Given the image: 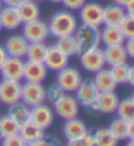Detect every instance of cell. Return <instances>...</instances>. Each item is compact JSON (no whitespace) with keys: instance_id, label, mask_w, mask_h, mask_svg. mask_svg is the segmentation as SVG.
Returning a JSON list of instances; mask_svg holds the SVG:
<instances>
[{"instance_id":"obj_37","label":"cell","mask_w":134,"mask_h":146,"mask_svg":"<svg viewBox=\"0 0 134 146\" xmlns=\"http://www.w3.org/2000/svg\"><path fill=\"white\" fill-rule=\"evenodd\" d=\"M61 3L68 11H79L86 0H61Z\"/></svg>"},{"instance_id":"obj_52","label":"cell","mask_w":134,"mask_h":146,"mask_svg":"<svg viewBox=\"0 0 134 146\" xmlns=\"http://www.w3.org/2000/svg\"><path fill=\"white\" fill-rule=\"evenodd\" d=\"M34 1H37L38 3V1H46V0H34Z\"/></svg>"},{"instance_id":"obj_19","label":"cell","mask_w":134,"mask_h":146,"mask_svg":"<svg viewBox=\"0 0 134 146\" xmlns=\"http://www.w3.org/2000/svg\"><path fill=\"white\" fill-rule=\"evenodd\" d=\"M95 76L92 78L95 86L98 88L99 93H104V91H115L117 88V82L115 81L112 73L110 69H100L99 72L94 73Z\"/></svg>"},{"instance_id":"obj_54","label":"cell","mask_w":134,"mask_h":146,"mask_svg":"<svg viewBox=\"0 0 134 146\" xmlns=\"http://www.w3.org/2000/svg\"><path fill=\"white\" fill-rule=\"evenodd\" d=\"M0 138H1V136H0Z\"/></svg>"},{"instance_id":"obj_18","label":"cell","mask_w":134,"mask_h":146,"mask_svg":"<svg viewBox=\"0 0 134 146\" xmlns=\"http://www.w3.org/2000/svg\"><path fill=\"white\" fill-rule=\"evenodd\" d=\"M0 24H1V27L5 30H17L22 25L17 9L15 7H3L0 11Z\"/></svg>"},{"instance_id":"obj_14","label":"cell","mask_w":134,"mask_h":146,"mask_svg":"<svg viewBox=\"0 0 134 146\" xmlns=\"http://www.w3.org/2000/svg\"><path fill=\"white\" fill-rule=\"evenodd\" d=\"M29 42L26 40L24 35H12L7 39L4 48L7 51L8 56H13V58H21L24 59L26 56V51H28Z\"/></svg>"},{"instance_id":"obj_42","label":"cell","mask_w":134,"mask_h":146,"mask_svg":"<svg viewBox=\"0 0 134 146\" xmlns=\"http://www.w3.org/2000/svg\"><path fill=\"white\" fill-rule=\"evenodd\" d=\"M7 56H8V55H7V51H5V48H4V44L0 43V68H1L3 63L5 61Z\"/></svg>"},{"instance_id":"obj_9","label":"cell","mask_w":134,"mask_h":146,"mask_svg":"<svg viewBox=\"0 0 134 146\" xmlns=\"http://www.w3.org/2000/svg\"><path fill=\"white\" fill-rule=\"evenodd\" d=\"M21 81L1 80V82H0V102L7 104V106L17 103L21 100Z\"/></svg>"},{"instance_id":"obj_7","label":"cell","mask_w":134,"mask_h":146,"mask_svg":"<svg viewBox=\"0 0 134 146\" xmlns=\"http://www.w3.org/2000/svg\"><path fill=\"white\" fill-rule=\"evenodd\" d=\"M25 60L21 58L7 56L5 61L0 68V74L3 80H12V81H21L24 80Z\"/></svg>"},{"instance_id":"obj_49","label":"cell","mask_w":134,"mask_h":146,"mask_svg":"<svg viewBox=\"0 0 134 146\" xmlns=\"http://www.w3.org/2000/svg\"><path fill=\"white\" fill-rule=\"evenodd\" d=\"M51 3H61V0H48Z\"/></svg>"},{"instance_id":"obj_47","label":"cell","mask_w":134,"mask_h":146,"mask_svg":"<svg viewBox=\"0 0 134 146\" xmlns=\"http://www.w3.org/2000/svg\"><path fill=\"white\" fill-rule=\"evenodd\" d=\"M126 146H134V140H129V142L126 143Z\"/></svg>"},{"instance_id":"obj_38","label":"cell","mask_w":134,"mask_h":146,"mask_svg":"<svg viewBox=\"0 0 134 146\" xmlns=\"http://www.w3.org/2000/svg\"><path fill=\"white\" fill-rule=\"evenodd\" d=\"M38 145L39 146H63L61 141H59L55 137H46L43 136L39 141H38Z\"/></svg>"},{"instance_id":"obj_35","label":"cell","mask_w":134,"mask_h":146,"mask_svg":"<svg viewBox=\"0 0 134 146\" xmlns=\"http://www.w3.org/2000/svg\"><path fill=\"white\" fill-rule=\"evenodd\" d=\"M64 94V90L57 84H55V85H51L48 89H46V100H48V103L51 104H55Z\"/></svg>"},{"instance_id":"obj_11","label":"cell","mask_w":134,"mask_h":146,"mask_svg":"<svg viewBox=\"0 0 134 146\" xmlns=\"http://www.w3.org/2000/svg\"><path fill=\"white\" fill-rule=\"evenodd\" d=\"M53 111L52 108L46 103L37 104L34 107H30V120L37 124L43 131L50 128L53 123Z\"/></svg>"},{"instance_id":"obj_6","label":"cell","mask_w":134,"mask_h":146,"mask_svg":"<svg viewBox=\"0 0 134 146\" xmlns=\"http://www.w3.org/2000/svg\"><path fill=\"white\" fill-rule=\"evenodd\" d=\"M79 63L85 70L90 73H96L106 67L104 54L100 47L88 50L82 54H79Z\"/></svg>"},{"instance_id":"obj_10","label":"cell","mask_w":134,"mask_h":146,"mask_svg":"<svg viewBox=\"0 0 134 146\" xmlns=\"http://www.w3.org/2000/svg\"><path fill=\"white\" fill-rule=\"evenodd\" d=\"M55 107V112L57 113L60 117L69 120L78 116L79 112V103L76 97L70 95L69 93H65L60 99L53 104Z\"/></svg>"},{"instance_id":"obj_8","label":"cell","mask_w":134,"mask_h":146,"mask_svg":"<svg viewBox=\"0 0 134 146\" xmlns=\"http://www.w3.org/2000/svg\"><path fill=\"white\" fill-rule=\"evenodd\" d=\"M79 20L85 25L100 27L103 24V5L95 1H86L79 9Z\"/></svg>"},{"instance_id":"obj_30","label":"cell","mask_w":134,"mask_h":146,"mask_svg":"<svg viewBox=\"0 0 134 146\" xmlns=\"http://www.w3.org/2000/svg\"><path fill=\"white\" fill-rule=\"evenodd\" d=\"M18 132L20 125L8 113L4 116H0V136H1V138L13 136V134H18Z\"/></svg>"},{"instance_id":"obj_17","label":"cell","mask_w":134,"mask_h":146,"mask_svg":"<svg viewBox=\"0 0 134 146\" xmlns=\"http://www.w3.org/2000/svg\"><path fill=\"white\" fill-rule=\"evenodd\" d=\"M104 54V60H106V65H117V64L128 63V54L125 50L124 44H117V46H107L103 50Z\"/></svg>"},{"instance_id":"obj_23","label":"cell","mask_w":134,"mask_h":146,"mask_svg":"<svg viewBox=\"0 0 134 146\" xmlns=\"http://www.w3.org/2000/svg\"><path fill=\"white\" fill-rule=\"evenodd\" d=\"M18 134L22 137V140L26 143H31V142H38L44 136V131L38 127L37 124H34L31 120H29V121L24 123L22 125H20Z\"/></svg>"},{"instance_id":"obj_32","label":"cell","mask_w":134,"mask_h":146,"mask_svg":"<svg viewBox=\"0 0 134 146\" xmlns=\"http://www.w3.org/2000/svg\"><path fill=\"white\" fill-rule=\"evenodd\" d=\"M129 67L128 63H122V64H117V65H113V67H110V70L112 73L115 81L117 82V85L121 84H128V77H129Z\"/></svg>"},{"instance_id":"obj_12","label":"cell","mask_w":134,"mask_h":146,"mask_svg":"<svg viewBox=\"0 0 134 146\" xmlns=\"http://www.w3.org/2000/svg\"><path fill=\"white\" fill-rule=\"evenodd\" d=\"M68 60H69V58L67 55L63 54L55 44H52L47 47V52L43 63L47 67V69L53 70V72H59L60 69H63L64 67L68 65Z\"/></svg>"},{"instance_id":"obj_27","label":"cell","mask_w":134,"mask_h":146,"mask_svg":"<svg viewBox=\"0 0 134 146\" xmlns=\"http://www.w3.org/2000/svg\"><path fill=\"white\" fill-rule=\"evenodd\" d=\"M47 47L48 46L44 42H34L29 43L28 51H26V60L29 61H37V63H43L44 61V56L47 52Z\"/></svg>"},{"instance_id":"obj_43","label":"cell","mask_w":134,"mask_h":146,"mask_svg":"<svg viewBox=\"0 0 134 146\" xmlns=\"http://www.w3.org/2000/svg\"><path fill=\"white\" fill-rule=\"evenodd\" d=\"M125 12H126V15L129 16H133L134 17V0H131L130 3L128 4V5H125Z\"/></svg>"},{"instance_id":"obj_29","label":"cell","mask_w":134,"mask_h":146,"mask_svg":"<svg viewBox=\"0 0 134 146\" xmlns=\"http://www.w3.org/2000/svg\"><path fill=\"white\" fill-rule=\"evenodd\" d=\"M116 112L120 119L125 120L126 123L134 121V102L131 100V98L129 97L120 100Z\"/></svg>"},{"instance_id":"obj_31","label":"cell","mask_w":134,"mask_h":146,"mask_svg":"<svg viewBox=\"0 0 134 146\" xmlns=\"http://www.w3.org/2000/svg\"><path fill=\"white\" fill-rule=\"evenodd\" d=\"M108 129L117 141H122L128 138V123L122 119L116 117L115 120H112Z\"/></svg>"},{"instance_id":"obj_36","label":"cell","mask_w":134,"mask_h":146,"mask_svg":"<svg viewBox=\"0 0 134 146\" xmlns=\"http://www.w3.org/2000/svg\"><path fill=\"white\" fill-rule=\"evenodd\" d=\"M1 146H26V142L22 140L20 134H13L9 137H4L1 141Z\"/></svg>"},{"instance_id":"obj_39","label":"cell","mask_w":134,"mask_h":146,"mask_svg":"<svg viewBox=\"0 0 134 146\" xmlns=\"http://www.w3.org/2000/svg\"><path fill=\"white\" fill-rule=\"evenodd\" d=\"M85 110L87 111L88 113H92V115H98V113H100V108H99V104H98L96 99L92 100V102H88V103L83 104Z\"/></svg>"},{"instance_id":"obj_22","label":"cell","mask_w":134,"mask_h":146,"mask_svg":"<svg viewBox=\"0 0 134 146\" xmlns=\"http://www.w3.org/2000/svg\"><path fill=\"white\" fill-rule=\"evenodd\" d=\"M16 9H17V12H18V16H20V18H21L22 24L38 20L39 15H40L39 5H38V3L34 1V0H25L24 3H21Z\"/></svg>"},{"instance_id":"obj_33","label":"cell","mask_w":134,"mask_h":146,"mask_svg":"<svg viewBox=\"0 0 134 146\" xmlns=\"http://www.w3.org/2000/svg\"><path fill=\"white\" fill-rule=\"evenodd\" d=\"M67 146H94V136L91 132L87 131L82 136L68 140Z\"/></svg>"},{"instance_id":"obj_41","label":"cell","mask_w":134,"mask_h":146,"mask_svg":"<svg viewBox=\"0 0 134 146\" xmlns=\"http://www.w3.org/2000/svg\"><path fill=\"white\" fill-rule=\"evenodd\" d=\"M1 1H3V4H5V5H8V7H15V8H17L21 3H24L25 0H1Z\"/></svg>"},{"instance_id":"obj_45","label":"cell","mask_w":134,"mask_h":146,"mask_svg":"<svg viewBox=\"0 0 134 146\" xmlns=\"http://www.w3.org/2000/svg\"><path fill=\"white\" fill-rule=\"evenodd\" d=\"M128 84L134 88V65L129 67V77H128Z\"/></svg>"},{"instance_id":"obj_21","label":"cell","mask_w":134,"mask_h":146,"mask_svg":"<svg viewBox=\"0 0 134 146\" xmlns=\"http://www.w3.org/2000/svg\"><path fill=\"white\" fill-rule=\"evenodd\" d=\"M100 43H103L106 47L124 44L125 36L119 26H104L100 30Z\"/></svg>"},{"instance_id":"obj_3","label":"cell","mask_w":134,"mask_h":146,"mask_svg":"<svg viewBox=\"0 0 134 146\" xmlns=\"http://www.w3.org/2000/svg\"><path fill=\"white\" fill-rule=\"evenodd\" d=\"M21 102L34 107L46 102V88L39 82H26L22 85Z\"/></svg>"},{"instance_id":"obj_53","label":"cell","mask_w":134,"mask_h":146,"mask_svg":"<svg viewBox=\"0 0 134 146\" xmlns=\"http://www.w3.org/2000/svg\"><path fill=\"white\" fill-rule=\"evenodd\" d=\"M1 30H3V27H1V24H0V31H1Z\"/></svg>"},{"instance_id":"obj_24","label":"cell","mask_w":134,"mask_h":146,"mask_svg":"<svg viewBox=\"0 0 134 146\" xmlns=\"http://www.w3.org/2000/svg\"><path fill=\"white\" fill-rule=\"evenodd\" d=\"M86 132H87V127H86L85 123L78 117H73V119L67 120L64 127H63V133L67 137V140L82 136Z\"/></svg>"},{"instance_id":"obj_20","label":"cell","mask_w":134,"mask_h":146,"mask_svg":"<svg viewBox=\"0 0 134 146\" xmlns=\"http://www.w3.org/2000/svg\"><path fill=\"white\" fill-rule=\"evenodd\" d=\"M96 102L100 108V113H113L117 110L120 98L115 91H104V93H99Z\"/></svg>"},{"instance_id":"obj_1","label":"cell","mask_w":134,"mask_h":146,"mask_svg":"<svg viewBox=\"0 0 134 146\" xmlns=\"http://www.w3.org/2000/svg\"><path fill=\"white\" fill-rule=\"evenodd\" d=\"M48 31L55 38L73 35L78 27L77 17L70 11H57L51 16L48 21Z\"/></svg>"},{"instance_id":"obj_50","label":"cell","mask_w":134,"mask_h":146,"mask_svg":"<svg viewBox=\"0 0 134 146\" xmlns=\"http://www.w3.org/2000/svg\"><path fill=\"white\" fill-rule=\"evenodd\" d=\"M3 7H4V5H3V1L0 0V11H1V8H3Z\"/></svg>"},{"instance_id":"obj_13","label":"cell","mask_w":134,"mask_h":146,"mask_svg":"<svg viewBox=\"0 0 134 146\" xmlns=\"http://www.w3.org/2000/svg\"><path fill=\"white\" fill-rule=\"evenodd\" d=\"M48 69L44 63H37V61H25L24 69V80L26 82H39L42 84L47 77Z\"/></svg>"},{"instance_id":"obj_25","label":"cell","mask_w":134,"mask_h":146,"mask_svg":"<svg viewBox=\"0 0 134 146\" xmlns=\"http://www.w3.org/2000/svg\"><path fill=\"white\" fill-rule=\"evenodd\" d=\"M8 115L18 125H22L24 123L30 120V107L20 100L17 103L11 104L9 110H8Z\"/></svg>"},{"instance_id":"obj_51","label":"cell","mask_w":134,"mask_h":146,"mask_svg":"<svg viewBox=\"0 0 134 146\" xmlns=\"http://www.w3.org/2000/svg\"><path fill=\"white\" fill-rule=\"evenodd\" d=\"M130 98H131V100L134 102V94H131V97H130Z\"/></svg>"},{"instance_id":"obj_48","label":"cell","mask_w":134,"mask_h":146,"mask_svg":"<svg viewBox=\"0 0 134 146\" xmlns=\"http://www.w3.org/2000/svg\"><path fill=\"white\" fill-rule=\"evenodd\" d=\"M26 146H39L38 142H31V143H26Z\"/></svg>"},{"instance_id":"obj_34","label":"cell","mask_w":134,"mask_h":146,"mask_svg":"<svg viewBox=\"0 0 134 146\" xmlns=\"http://www.w3.org/2000/svg\"><path fill=\"white\" fill-rule=\"evenodd\" d=\"M119 27H120V30H121V33L124 34L125 39L134 38V17L133 16H129V15L125 16Z\"/></svg>"},{"instance_id":"obj_46","label":"cell","mask_w":134,"mask_h":146,"mask_svg":"<svg viewBox=\"0 0 134 146\" xmlns=\"http://www.w3.org/2000/svg\"><path fill=\"white\" fill-rule=\"evenodd\" d=\"M116 4H119V5H121V7H125V5H128L129 3H130L131 0H113Z\"/></svg>"},{"instance_id":"obj_15","label":"cell","mask_w":134,"mask_h":146,"mask_svg":"<svg viewBox=\"0 0 134 146\" xmlns=\"http://www.w3.org/2000/svg\"><path fill=\"white\" fill-rule=\"evenodd\" d=\"M126 16L125 8L116 3L103 7V24L104 26H120L121 21Z\"/></svg>"},{"instance_id":"obj_5","label":"cell","mask_w":134,"mask_h":146,"mask_svg":"<svg viewBox=\"0 0 134 146\" xmlns=\"http://www.w3.org/2000/svg\"><path fill=\"white\" fill-rule=\"evenodd\" d=\"M22 35L26 38L29 43L46 42V39L50 35L48 25L47 22L42 21L39 18L30 22H25L24 29H22Z\"/></svg>"},{"instance_id":"obj_28","label":"cell","mask_w":134,"mask_h":146,"mask_svg":"<svg viewBox=\"0 0 134 146\" xmlns=\"http://www.w3.org/2000/svg\"><path fill=\"white\" fill-rule=\"evenodd\" d=\"M94 146H117L119 141L116 140L108 128H100L92 133Z\"/></svg>"},{"instance_id":"obj_44","label":"cell","mask_w":134,"mask_h":146,"mask_svg":"<svg viewBox=\"0 0 134 146\" xmlns=\"http://www.w3.org/2000/svg\"><path fill=\"white\" fill-rule=\"evenodd\" d=\"M128 140H134V121L128 123Z\"/></svg>"},{"instance_id":"obj_2","label":"cell","mask_w":134,"mask_h":146,"mask_svg":"<svg viewBox=\"0 0 134 146\" xmlns=\"http://www.w3.org/2000/svg\"><path fill=\"white\" fill-rule=\"evenodd\" d=\"M74 36L78 44V55L100 46V27L99 26L81 24L77 27Z\"/></svg>"},{"instance_id":"obj_40","label":"cell","mask_w":134,"mask_h":146,"mask_svg":"<svg viewBox=\"0 0 134 146\" xmlns=\"http://www.w3.org/2000/svg\"><path fill=\"white\" fill-rule=\"evenodd\" d=\"M124 46H125V50H126V54H128V58L134 60V38L125 39Z\"/></svg>"},{"instance_id":"obj_26","label":"cell","mask_w":134,"mask_h":146,"mask_svg":"<svg viewBox=\"0 0 134 146\" xmlns=\"http://www.w3.org/2000/svg\"><path fill=\"white\" fill-rule=\"evenodd\" d=\"M55 46L64 55H67L68 58L78 55V44H77L74 34L73 35H65V36L57 38V42H56Z\"/></svg>"},{"instance_id":"obj_16","label":"cell","mask_w":134,"mask_h":146,"mask_svg":"<svg viewBox=\"0 0 134 146\" xmlns=\"http://www.w3.org/2000/svg\"><path fill=\"white\" fill-rule=\"evenodd\" d=\"M99 95V90L95 86L94 81L90 78L82 80L81 85L78 86V89L76 90V98L78 100L79 104H86L88 102H92L95 100Z\"/></svg>"},{"instance_id":"obj_4","label":"cell","mask_w":134,"mask_h":146,"mask_svg":"<svg viewBox=\"0 0 134 146\" xmlns=\"http://www.w3.org/2000/svg\"><path fill=\"white\" fill-rule=\"evenodd\" d=\"M56 80H57V85L64 90V93L72 94V93H76V90L81 85L83 78L76 68L67 65L57 72V78Z\"/></svg>"}]
</instances>
